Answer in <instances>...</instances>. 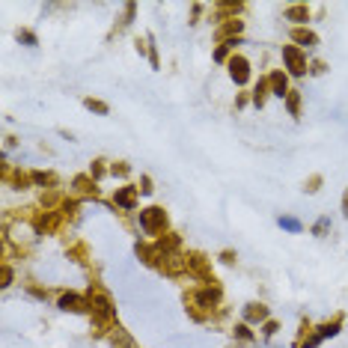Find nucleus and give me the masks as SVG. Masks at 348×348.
Returning a JSON list of instances; mask_svg holds the SVG:
<instances>
[{"label": "nucleus", "instance_id": "7ed1b4c3", "mask_svg": "<svg viewBox=\"0 0 348 348\" xmlns=\"http://www.w3.org/2000/svg\"><path fill=\"white\" fill-rule=\"evenodd\" d=\"M229 75H232L235 84H244L247 81V60L244 57H232L229 60Z\"/></svg>", "mask_w": 348, "mask_h": 348}, {"label": "nucleus", "instance_id": "dca6fc26", "mask_svg": "<svg viewBox=\"0 0 348 348\" xmlns=\"http://www.w3.org/2000/svg\"><path fill=\"white\" fill-rule=\"evenodd\" d=\"M324 229H327V221H324V218H321V221L316 223V235H321V232H324Z\"/></svg>", "mask_w": 348, "mask_h": 348}, {"label": "nucleus", "instance_id": "f257e3e1", "mask_svg": "<svg viewBox=\"0 0 348 348\" xmlns=\"http://www.w3.org/2000/svg\"><path fill=\"white\" fill-rule=\"evenodd\" d=\"M140 223H143L146 232H158L161 226H164V212H161V208H146V212L140 215Z\"/></svg>", "mask_w": 348, "mask_h": 348}, {"label": "nucleus", "instance_id": "2eb2a0df", "mask_svg": "<svg viewBox=\"0 0 348 348\" xmlns=\"http://www.w3.org/2000/svg\"><path fill=\"white\" fill-rule=\"evenodd\" d=\"M318 185H321V179H318V176H313V179H310V188H307V190L313 193V190H318Z\"/></svg>", "mask_w": 348, "mask_h": 348}, {"label": "nucleus", "instance_id": "423d86ee", "mask_svg": "<svg viewBox=\"0 0 348 348\" xmlns=\"http://www.w3.org/2000/svg\"><path fill=\"white\" fill-rule=\"evenodd\" d=\"M271 90H274V95H280V98L289 95V93H286V78L280 75V72H277V75H271Z\"/></svg>", "mask_w": 348, "mask_h": 348}, {"label": "nucleus", "instance_id": "4468645a", "mask_svg": "<svg viewBox=\"0 0 348 348\" xmlns=\"http://www.w3.org/2000/svg\"><path fill=\"white\" fill-rule=\"evenodd\" d=\"M265 333L274 336V333H277V321H268V324H265Z\"/></svg>", "mask_w": 348, "mask_h": 348}, {"label": "nucleus", "instance_id": "9b49d317", "mask_svg": "<svg viewBox=\"0 0 348 348\" xmlns=\"http://www.w3.org/2000/svg\"><path fill=\"white\" fill-rule=\"evenodd\" d=\"M295 39H298V42H304V45H316V36H313V33H307V30H295Z\"/></svg>", "mask_w": 348, "mask_h": 348}, {"label": "nucleus", "instance_id": "39448f33", "mask_svg": "<svg viewBox=\"0 0 348 348\" xmlns=\"http://www.w3.org/2000/svg\"><path fill=\"white\" fill-rule=\"evenodd\" d=\"M134 196H137V190H134V188L116 190V202H119V205H125V208H131V205H134Z\"/></svg>", "mask_w": 348, "mask_h": 348}, {"label": "nucleus", "instance_id": "f03ea898", "mask_svg": "<svg viewBox=\"0 0 348 348\" xmlns=\"http://www.w3.org/2000/svg\"><path fill=\"white\" fill-rule=\"evenodd\" d=\"M283 57H286V63H289V68L295 72V75H304V68H307V63H304V57H301V51L298 48H283Z\"/></svg>", "mask_w": 348, "mask_h": 348}, {"label": "nucleus", "instance_id": "1a4fd4ad", "mask_svg": "<svg viewBox=\"0 0 348 348\" xmlns=\"http://www.w3.org/2000/svg\"><path fill=\"white\" fill-rule=\"evenodd\" d=\"M286 15H289L292 21H304V18H307V9H304V6H292Z\"/></svg>", "mask_w": 348, "mask_h": 348}, {"label": "nucleus", "instance_id": "f3484780", "mask_svg": "<svg viewBox=\"0 0 348 348\" xmlns=\"http://www.w3.org/2000/svg\"><path fill=\"white\" fill-rule=\"evenodd\" d=\"M342 215H348V190H345V196H342Z\"/></svg>", "mask_w": 348, "mask_h": 348}, {"label": "nucleus", "instance_id": "20e7f679", "mask_svg": "<svg viewBox=\"0 0 348 348\" xmlns=\"http://www.w3.org/2000/svg\"><path fill=\"white\" fill-rule=\"evenodd\" d=\"M60 310H72V313H78V310H84V301H81L78 295H63V298H60Z\"/></svg>", "mask_w": 348, "mask_h": 348}, {"label": "nucleus", "instance_id": "9d476101", "mask_svg": "<svg viewBox=\"0 0 348 348\" xmlns=\"http://www.w3.org/2000/svg\"><path fill=\"white\" fill-rule=\"evenodd\" d=\"M280 226L289 229V232H301V223L295 221V218H280Z\"/></svg>", "mask_w": 348, "mask_h": 348}, {"label": "nucleus", "instance_id": "6e6552de", "mask_svg": "<svg viewBox=\"0 0 348 348\" xmlns=\"http://www.w3.org/2000/svg\"><path fill=\"white\" fill-rule=\"evenodd\" d=\"M84 104H87V107H90V110H95V113H101V116H104V113H107V104H104V101H95V98H87V101H84Z\"/></svg>", "mask_w": 348, "mask_h": 348}, {"label": "nucleus", "instance_id": "ddd939ff", "mask_svg": "<svg viewBox=\"0 0 348 348\" xmlns=\"http://www.w3.org/2000/svg\"><path fill=\"white\" fill-rule=\"evenodd\" d=\"M289 110H292V113H298V95H295V93L289 95Z\"/></svg>", "mask_w": 348, "mask_h": 348}, {"label": "nucleus", "instance_id": "0eeeda50", "mask_svg": "<svg viewBox=\"0 0 348 348\" xmlns=\"http://www.w3.org/2000/svg\"><path fill=\"white\" fill-rule=\"evenodd\" d=\"M265 316H268V310H265L262 304H250V307H247V318H250V321H259V318H265Z\"/></svg>", "mask_w": 348, "mask_h": 348}, {"label": "nucleus", "instance_id": "f8f14e48", "mask_svg": "<svg viewBox=\"0 0 348 348\" xmlns=\"http://www.w3.org/2000/svg\"><path fill=\"white\" fill-rule=\"evenodd\" d=\"M18 39H24L27 45H36V36H33V33H27V30H18Z\"/></svg>", "mask_w": 348, "mask_h": 348}]
</instances>
